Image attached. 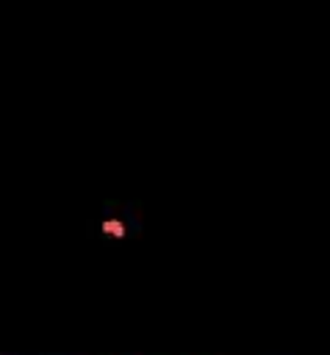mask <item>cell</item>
<instances>
[{"instance_id": "obj_1", "label": "cell", "mask_w": 330, "mask_h": 355, "mask_svg": "<svg viewBox=\"0 0 330 355\" xmlns=\"http://www.w3.org/2000/svg\"><path fill=\"white\" fill-rule=\"evenodd\" d=\"M103 233H114L116 239H122V236H125V227H122L119 219H105V222H103Z\"/></svg>"}]
</instances>
